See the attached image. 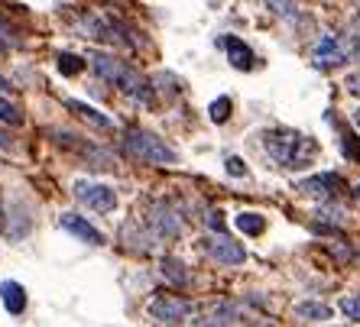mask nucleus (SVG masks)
Returning <instances> with one entry per match:
<instances>
[{
  "label": "nucleus",
  "mask_w": 360,
  "mask_h": 327,
  "mask_svg": "<svg viewBox=\"0 0 360 327\" xmlns=\"http://www.w3.org/2000/svg\"><path fill=\"white\" fill-rule=\"evenodd\" d=\"M231 117V98H218V101L211 104V120L214 124H224Z\"/></svg>",
  "instance_id": "obj_22"
},
{
  "label": "nucleus",
  "mask_w": 360,
  "mask_h": 327,
  "mask_svg": "<svg viewBox=\"0 0 360 327\" xmlns=\"http://www.w3.org/2000/svg\"><path fill=\"white\" fill-rule=\"evenodd\" d=\"M263 146H266L269 159L279 168H305L315 156H319V143L311 136L299 133V130H266L263 133Z\"/></svg>",
  "instance_id": "obj_1"
},
{
  "label": "nucleus",
  "mask_w": 360,
  "mask_h": 327,
  "mask_svg": "<svg viewBox=\"0 0 360 327\" xmlns=\"http://www.w3.org/2000/svg\"><path fill=\"white\" fill-rule=\"evenodd\" d=\"M59 224H62V230H68V234L78 236V240H82V243H88V246H101V243H104V234H101L98 227L88 224L82 214H72V211H68V214H62V218H59Z\"/></svg>",
  "instance_id": "obj_8"
},
{
  "label": "nucleus",
  "mask_w": 360,
  "mask_h": 327,
  "mask_svg": "<svg viewBox=\"0 0 360 327\" xmlns=\"http://www.w3.org/2000/svg\"><path fill=\"white\" fill-rule=\"evenodd\" d=\"M347 88H351V91H354V94H360V75H354V78H351V81H347Z\"/></svg>",
  "instance_id": "obj_27"
},
{
  "label": "nucleus",
  "mask_w": 360,
  "mask_h": 327,
  "mask_svg": "<svg viewBox=\"0 0 360 327\" xmlns=\"http://www.w3.org/2000/svg\"><path fill=\"white\" fill-rule=\"evenodd\" d=\"M354 124H357V126H360V107H357V110H354Z\"/></svg>",
  "instance_id": "obj_29"
},
{
  "label": "nucleus",
  "mask_w": 360,
  "mask_h": 327,
  "mask_svg": "<svg viewBox=\"0 0 360 327\" xmlns=\"http://www.w3.org/2000/svg\"><path fill=\"white\" fill-rule=\"evenodd\" d=\"M227 172H231V175H237V178L247 175V168H243V159H240V156H227Z\"/></svg>",
  "instance_id": "obj_25"
},
{
  "label": "nucleus",
  "mask_w": 360,
  "mask_h": 327,
  "mask_svg": "<svg viewBox=\"0 0 360 327\" xmlns=\"http://www.w3.org/2000/svg\"><path fill=\"white\" fill-rule=\"evenodd\" d=\"M84 68V59H78V55H59V72L62 75H78V72H82Z\"/></svg>",
  "instance_id": "obj_20"
},
{
  "label": "nucleus",
  "mask_w": 360,
  "mask_h": 327,
  "mask_svg": "<svg viewBox=\"0 0 360 327\" xmlns=\"http://www.w3.org/2000/svg\"><path fill=\"white\" fill-rule=\"evenodd\" d=\"M153 220H156V227H160L166 236H176L179 227H182V224L176 220V214H169V211H162V208H156V218H153Z\"/></svg>",
  "instance_id": "obj_18"
},
{
  "label": "nucleus",
  "mask_w": 360,
  "mask_h": 327,
  "mask_svg": "<svg viewBox=\"0 0 360 327\" xmlns=\"http://www.w3.org/2000/svg\"><path fill=\"white\" fill-rule=\"evenodd\" d=\"M311 59H315V65H319V68H341L344 62L351 59V52H347V46H344L341 39H335V36H325V39L315 46Z\"/></svg>",
  "instance_id": "obj_6"
},
{
  "label": "nucleus",
  "mask_w": 360,
  "mask_h": 327,
  "mask_svg": "<svg viewBox=\"0 0 360 327\" xmlns=\"http://www.w3.org/2000/svg\"><path fill=\"white\" fill-rule=\"evenodd\" d=\"M0 298H4L10 314H23L26 311V292L20 282H0Z\"/></svg>",
  "instance_id": "obj_13"
},
{
  "label": "nucleus",
  "mask_w": 360,
  "mask_h": 327,
  "mask_svg": "<svg viewBox=\"0 0 360 327\" xmlns=\"http://www.w3.org/2000/svg\"><path fill=\"white\" fill-rule=\"evenodd\" d=\"M0 120H4V124H13L17 126L20 120H23V114H20V107L13 101H7V98H4V94H0Z\"/></svg>",
  "instance_id": "obj_19"
},
{
  "label": "nucleus",
  "mask_w": 360,
  "mask_h": 327,
  "mask_svg": "<svg viewBox=\"0 0 360 327\" xmlns=\"http://www.w3.org/2000/svg\"><path fill=\"white\" fill-rule=\"evenodd\" d=\"M273 13H283V17H295V0H263Z\"/></svg>",
  "instance_id": "obj_23"
},
{
  "label": "nucleus",
  "mask_w": 360,
  "mask_h": 327,
  "mask_svg": "<svg viewBox=\"0 0 360 327\" xmlns=\"http://www.w3.org/2000/svg\"><path fill=\"white\" fill-rule=\"evenodd\" d=\"M234 224H237V230H243V234H250V236H257V234H263V230H266V220H263L260 214H250V211L237 214Z\"/></svg>",
  "instance_id": "obj_16"
},
{
  "label": "nucleus",
  "mask_w": 360,
  "mask_h": 327,
  "mask_svg": "<svg viewBox=\"0 0 360 327\" xmlns=\"http://www.w3.org/2000/svg\"><path fill=\"white\" fill-rule=\"evenodd\" d=\"M127 156H134L140 162H150V166H172L176 162V149L166 146L160 136L146 133V130H130L124 140Z\"/></svg>",
  "instance_id": "obj_2"
},
{
  "label": "nucleus",
  "mask_w": 360,
  "mask_h": 327,
  "mask_svg": "<svg viewBox=\"0 0 360 327\" xmlns=\"http://www.w3.org/2000/svg\"><path fill=\"white\" fill-rule=\"evenodd\" d=\"M65 107L75 114V117L88 120L91 126H98V130H110L114 126V120L108 117V114H101V110H94L91 104H84V101H65Z\"/></svg>",
  "instance_id": "obj_12"
},
{
  "label": "nucleus",
  "mask_w": 360,
  "mask_h": 327,
  "mask_svg": "<svg viewBox=\"0 0 360 327\" xmlns=\"http://www.w3.org/2000/svg\"><path fill=\"white\" fill-rule=\"evenodd\" d=\"M224 49H227V59H231V65L240 68V72H250V68L257 65V55H253V49L243 39H237V36H227V39H224Z\"/></svg>",
  "instance_id": "obj_10"
},
{
  "label": "nucleus",
  "mask_w": 360,
  "mask_h": 327,
  "mask_svg": "<svg viewBox=\"0 0 360 327\" xmlns=\"http://www.w3.org/2000/svg\"><path fill=\"white\" fill-rule=\"evenodd\" d=\"M4 234L10 236V240H23L26 234H30V227H33V214H26V211L17 208V201H7V208H4Z\"/></svg>",
  "instance_id": "obj_9"
},
{
  "label": "nucleus",
  "mask_w": 360,
  "mask_h": 327,
  "mask_svg": "<svg viewBox=\"0 0 360 327\" xmlns=\"http://www.w3.org/2000/svg\"><path fill=\"white\" fill-rule=\"evenodd\" d=\"M354 192H357V198H360V185H357V188H354Z\"/></svg>",
  "instance_id": "obj_30"
},
{
  "label": "nucleus",
  "mask_w": 360,
  "mask_h": 327,
  "mask_svg": "<svg viewBox=\"0 0 360 327\" xmlns=\"http://www.w3.org/2000/svg\"><path fill=\"white\" fill-rule=\"evenodd\" d=\"M201 246H205V253H208L211 260L224 262V266H240L247 260V250L237 240H231V236H208Z\"/></svg>",
  "instance_id": "obj_5"
},
{
  "label": "nucleus",
  "mask_w": 360,
  "mask_h": 327,
  "mask_svg": "<svg viewBox=\"0 0 360 327\" xmlns=\"http://www.w3.org/2000/svg\"><path fill=\"white\" fill-rule=\"evenodd\" d=\"M240 321V311L231 308V305H218L211 318H205V324H237Z\"/></svg>",
  "instance_id": "obj_17"
},
{
  "label": "nucleus",
  "mask_w": 360,
  "mask_h": 327,
  "mask_svg": "<svg viewBox=\"0 0 360 327\" xmlns=\"http://www.w3.org/2000/svg\"><path fill=\"white\" fill-rule=\"evenodd\" d=\"M195 314V305L179 295H160L150 302V318L160 324H185Z\"/></svg>",
  "instance_id": "obj_3"
},
{
  "label": "nucleus",
  "mask_w": 360,
  "mask_h": 327,
  "mask_svg": "<svg viewBox=\"0 0 360 327\" xmlns=\"http://www.w3.org/2000/svg\"><path fill=\"white\" fill-rule=\"evenodd\" d=\"M341 311L344 318H351L360 324V295H347V298H341Z\"/></svg>",
  "instance_id": "obj_21"
},
{
  "label": "nucleus",
  "mask_w": 360,
  "mask_h": 327,
  "mask_svg": "<svg viewBox=\"0 0 360 327\" xmlns=\"http://www.w3.org/2000/svg\"><path fill=\"white\" fill-rule=\"evenodd\" d=\"M88 62H91V68L101 78H108V81H114V84L120 81V75H124V68H127L124 62H117L114 55H104V52H91Z\"/></svg>",
  "instance_id": "obj_11"
},
{
  "label": "nucleus",
  "mask_w": 360,
  "mask_h": 327,
  "mask_svg": "<svg viewBox=\"0 0 360 327\" xmlns=\"http://www.w3.org/2000/svg\"><path fill=\"white\" fill-rule=\"evenodd\" d=\"M295 318L299 321H331L335 318V311L328 308L321 302H299L295 305Z\"/></svg>",
  "instance_id": "obj_14"
},
{
  "label": "nucleus",
  "mask_w": 360,
  "mask_h": 327,
  "mask_svg": "<svg viewBox=\"0 0 360 327\" xmlns=\"http://www.w3.org/2000/svg\"><path fill=\"white\" fill-rule=\"evenodd\" d=\"M347 39H351V46H347V42H344V46H347V52H351V59H354V55H360V29L357 26L347 33Z\"/></svg>",
  "instance_id": "obj_26"
},
{
  "label": "nucleus",
  "mask_w": 360,
  "mask_h": 327,
  "mask_svg": "<svg viewBox=\"0 0 360 327\" xmlns=\"http://www.w3.org/2000/svg\"><path fill=\"white\" fill-rule=\"evenodd\" d=\"M341 143H344V152H347L354 162H360V140H357V136H354V133H344Z\"/></svg>",
  "instance_id": "obj_24"
},
{
  "label": "nucleus",
  "mask_w": 360,
  "mask_h": 327,
  "mask_svg": "<svg viewBox=\"0 0 360 327\" xmlns=\"http://www.w3.org/2000/svg\"><path fill=\"white\" fill-rule=\"evenodd\" d=\"M7 88H10V84H7V78L0 75V91H7Z\"/></svg>",
  "instance_id": "obj_28"
},
{
  "label": "nucleus",
  "mask_w": 360,
  "mask_h": 327,
  "mask_svg": "<svg viewBox=\"0 0 360 327\" xmlns=\"http://www.w3.org/2000/svg\"><path fill=\"white\" fill-rule=\"evenodd\" d=\"M344 178L335 172H321V175H309L305 182H299V192L309 194V198H335L341 192Z\"/></svg>",
  "instance_id": "obj_7"
},
{
  "label": "nucleus",
  "mask_w": 360,
  "mask_h": 327,
  "mask_svg": "<svg viewBox=\"0 0 360 327\" xmlns=\"http://www.w3.org/2000/svg\"><path fill=\"white\" fill-rule=\"evenodd\" d=\"M75 198L82 204H88L91 211H98V214H110V211L117 208V194H114V188H110V185H101V182H84V178H78L75 182Z\"/></svg>",
  "instance_id": "obj_4"
},
{
  "label": "nucleus",
  "mask_w": 360,
  "mask_h": 327,
  "mask_svg": "<svg viewBox=\"0 0 360 327\" xmlns=\"http://www.w3.org/2000/svg\"><path fill=\"white\" fill-rule=\"evenodd\" d=\"M162 279H169L172 286H179V288H185L188 282H192V276H188V269H185V262H179V260H162Z\"/></svg>",
  "instance_id": "obj_15"
}]
</instances>
